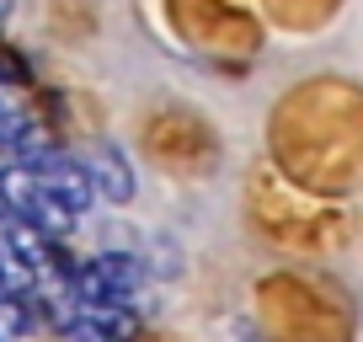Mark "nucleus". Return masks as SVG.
<instances>
[{
  "mask_svg": "<svg viewBox=\"0 0 363 342\" xmlns=\"http://www.w3.org/2000/svg\"><path fill=\"white\" fill-rule=\"evenodd\" d=\"M145 155L155 166H166L171 177H203L219 160V139L187 107H160L155 118H145Z\"/></svg>",
  "mask_w": 363,
  "mask_h": 342,
  "instance_id": "nucleus-4",
  "label": "nucleus"
},
{
  "mask_svg": "<svg viewBox=\"0 0 363 342\" xmlns=\"http://www.w3.org/2000/svg\"><path fill=\"white\" fill-rule=\"evenodd\" d=\"M251 219L262 225V236L278 241L289 251H337L347 241V214L342 209H326V204H310V198L289 193L284 182H272V177H257L251 182Z\"/></svg>",
  "mask_w": 363,
  "mask_h": 342,
  "instance_id": "nucleus-3",
  "label": "nucleus"
},
{
  "mask_svg": "<svg viewBox=\"0 0 363 342\" xmlns=\"http://www.w3.org/2000/svg\"><path fill=\"white\" fill-rule=\"evenodd\" d=\"M65 337H69V342H113L107 331H96V326H91L86 316H75V321H69V326H65Z\"/></svg>",
  "mask_w": 363,
  "mask_h": 342,
  "instance_id": "nucleus-7",
  "label": "nucleus"
},
{
  "mask_svg": "<svg viewBox=\"0 0 363 342\" xmlns=\"http://www.w3.org/2000/svg\"><path fill=\"white\" fill-rule=\"evenodd\" d=\"M251 310L267 342H358V305L320 273H267Z\"/></svg>",
  "mask_w": 363,
  "mask_h": 342,
  "instance_id": "nucleus-2",
  "label": "nucleus"
},
{
  "mask_svg": "<svg viewBox=\"0 0 363 342\" xmlns=\"http://www.w3.org/2000/svg\"><path fill=\"white\" fill-rule=\"evenodd\" d=\"M331 6H337V0H272V11L284 16V22H294V27L320 22V16H326Z\"/></svg>",
  "mask_w": 363,
  "mask_h": 342,
  "instance_id": "nucleus-6",
  "label": "nucleus"
},
{
  "mask_svg": "<svg viewBox=\"0 0 363 342\" xmlns=\"http://www.w3.org/2000/svg\"><path fill=\"white\" fill-rule=\"evenodd\" d=\"M86 177L102 187L107 198H118V204L134 198V177H128V160L118 155V150H102V155H96V171H86Z\"/></svg>",
  "mask_w": 363,
  "mask_h": 342,
  "instance_id": "nucleus-5",
  "label": "nucleus"
},
{
  "mask_svg": "<svg viewBox=\"0 0 363 342\" xmlns=\"http://www.w3.org/2000/svg\"><path fill=\"white\" fill-rule=\"evenodd\" d=\"M272 150L305 187H347L363 171V96L337 80H310V92L278 107Z\"/></svg>",
  "mask_w": 363,
  "mask_h": 342,
  "instance_id": "nucleus-1",
  "label": "nucleus"
},
{
  "mask_svg": "<svg viewBox=\"0 0 363 342\" xmlns=\"http://www.w3.org/2000/svg\"><path fill=\"white\" fill-rule=\"evenodd\" d=\"M128 342H177V337H171V331H150V326H134V337H128Z\"/></svg>",
  "mask_w": 363,
  "mask_h": 342,
  "instance_id": "nucleus-8",
  "label": "nucleus"
}]
</instances>
